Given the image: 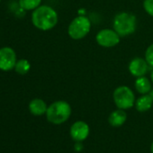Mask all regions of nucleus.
I'll list each match as a JSON object with an SVG mask.
<instances>
[{"label":"nucleus","mask_w":153,"mask_h":153,"mask_svg":"<svg viewBox=\"0 0 153 153\" xmlns=\"http://www.w3.org/2000/svg\"><path fill=\"white\" fill-rule=\"evenodd\" d=\"M150 79H151V83L153 84V70H152V72L150 74Z\"/></svg>","instance_id":"6ab92c4d"},{"label":"nucleus","mask_w":153,"mask_h":153,"mask_svg":"<svg viewBox=\"0 0 153 153\" xmlns=\"http://www.w3.org/2000/svg\"><path fill=\"white\" fill-rule=\"evenodd\" d=\"M91 22L85 16H79L74 18L68 28V33L73 40H81L85 38L90 32Z\"/></svg>","instance_id":"20e7f679"},{"label":"nucleus","mask_w":153,"mask_h":153,"mask_svg":"<svg viewBox=\"0 0 153 153\" xmlns=\"http://www.w3.org/2000/svg\"><path fill=\"white\" fill-rule=\"evenodd\" d=\"M48 109V106L46 103L40 98H35L33 99L30 104H29V110L32 114L35 116H40L44 114H46Z\"/></svg>","instance_id":"9b49d317"},{"label":"nucleus","mask_w":153,"mask_h":153,"mask_svg":"<svg viewBox=\"0 0 153 153\" xmlns=\"http://www.w3.org/2000/svg\"><path fill=\"white\" fill-rule=\"evenodd\" d=\"M0 2H1V0H0Z\"/></svg>","instance_id":"4be33fe9"},{"label":"nucleus","mask_w":153,"mask_h":153,"mask_svg":"<svg viewBox=\"0 0 153 153\" xmlns=\"http://www.w3.org/2000/svg\"><path fill=\"white\" fill-rule=\"evenodd\" d=\"M145 59L148 64L153 68V43L150 44L145 51Z\"/></svg>","instance_id":"dca6fc26"},{"label":"nucleus","mask_w":153,"mask_h":153,"mask_svg":"<svg viewBox=\"0 0 153 153\" xmlns=\"http://www.w3.org/2000/svg\"><path fill=\"white\" fill-rule=\"evenodd\" d=\"M143 8L148 15L153 17V0H144Z\"/></svg>","instance_id":"f3484780"},{"label":"nucleus","mask_w":153,"mask_h":153,"mask_svg":"<svg viewBox=\"0 0 153 153\" xmlns=\"http://www.w3.org/2000/svg\"><path fill=\"white\" fill-rule=\"evenodd\" d=\"M45 114L50 123L53 124H61L69 118L71 114V106L66 101H55L48 106Z\"/></svg>","instance_id":"f03ea898"},{"label":"nucleus","mask_w":153,"mask_h":153,"mask_svg":"<svg viewBox=\"0 0 153 153\" xmlns=\"http://www.w3.org/2000/svg\"><path fill=\"white\" fill-rule=\"evenodd\" d=\"M113 97L115 105L120 109L131 108L135 104V96L132 90L127 86L118 87L114 91Z\"/></svg>","instance_id":"39448f33"},{"label":"nucleus","mask_w":153,"mask_h":153,"mask_svg":"<svg viewBox=\"0 0 153 153\" xmlns=\"http://www.w3.org/2000/svg\"><path fill=\"white\" fill-rule=\"evenodd\" d=\"M31 68V64L27 59H19L18 61H16V67H15V70L16 73H18L19 75H25L29 72Z\"/></svg>","instance_id":"4468645a"},{"label":"nucleus","mask_w":153,"mask_h":153,"mask_svg":"<svg viewBox=\"0 0 153 153\" xmlns=\"http://www.w3.org/2000/svg\"><path fill=\"white\" fill-rule=\"evenodd\" d=\"M120 35L111 29H103L99 31L96 36L97 42L105 48H112L120 42Z\"/></svg>","instance_id":"423d86ee"},{"label":"nucleus","mask_w":153,"mask_h":153,"mask_svg":"<svg viewBox=\"0 0 153 153\" xmlns=\"http://www.w3.org/2000/svg\"><path fill=\"white\" fill-rule=\"evenodd\" d=\"M134 85L136 90L141 95H146L151 91V81L149 80L144 76L137 78Z\"/></svg>","instance_id":"ddd939ff"},{"label":"nucleus","mask_w":153,"mask_h":153,"mask_svg":"<svg viewBox=\"0 0 153 153\" xmlns=\"http://www.w3.org/2000/svg\"><path fill=\"white\" fill-rule=\"evenodd\" d=\"M127 120V114L123 109H117L111 113L108 117V122L113 127L122 126Z\"/></svg>","instance_id":"9d476101"},{"label":"nucleus","mask_w":153,"mask_h":153,"mask_svg":"<svg viewBox=\"0 0 153 153\" xmlns=\"http://www.w3.org/2000/svg\"><path fill=\"white\" fill-rule=\"evenodd\" d=\"M150 150H151V153H153V142L151 143V147H150Z\"/></svg>","instance_id":"412c9836"},{"label":"nucleus","mask_w":153,"mask_h":153,"mask_svg":"<svg viewBox=\"0 0 153 153\" xmlns=\"http://www.w3.org/2000/svg\"><path fill=\"white\" fill-rule=\"evenodd\" d=\"M59 21L58 13L49 6H40L32 14V23L39 30L49 31L56 26Z\"/></svg>","instance_id":"f257e3e1"},{"label":"nucleus","mask_w":153,"mask_h":153,"mask_svg":"<svg viewBox=\"0 0 153 153\" xmlns=\"http://www.w3.org/2000/svg\"><path fill=\"white\" fill-rule=\"evenodd\" d=\"M153 104V100L151 98V97L149 95H142L140 97H139L136 101H135V106L136 109L140 112H146L148 110H149L152 106Z\"/></svg>","instance_id":"f8f14e48"},{"label":"nucleus","mask_w":153,"mask_h":153,"mask_svg":"<svg viewBox=\"0 0 153 153\" xmlns=\"http://www.w3.org/2000/svg\"><path fill=\"white\" fill-rule=\"evenodd\" d=\"M74 149L76 151H81L83 149V144L82 141H76L75 145H74Z\"/></svg>","instance_id":"a211bd4d"},{"label":"nucleus","mask_w":153,"mask_h":153,"mask_svg":"<svg viewBox=\"0 0 153 153\" xmlns=\"http://www.w3.org/2000/svg\"><path fill=\"white\" fill-rule=\"evenodd\" d=\"M69 133L75 141H83L89 135V126L83 121H76L71 125Z\"/></svg>","instance_id":"6e6552de"},{"label":"nucleus","mask_w":153,"mask_h":153,"mask_svg":"<svg viewBox=\"0 0 153 153\" xmlns=\"http://www.w3.org/2000/svg\"><path fill=\"white\" fill-rule=\"evenodd\" d=\"M149 96L151 97V98H152V100H153V90H152V91H150V94H149Z\"/></svg>","instance_id":"aec40b11"},{"label":"nucleus","mask_w":153,"mask_h":153,"mask_svg":"<svg viewBox=\"0 0 153 153\" xmlns=\"http://www.w3.org/2000/svg\"><path fill=\"white\" fill-rule=\"evenodd\" d=\"M42 0H19L20 7L24 10H34L41 6Z\"/></svg>","instance_id":"2eb2a0df"},{"label":"nucleus","mask_w":153,"mask_h":153,"mask_svg":"<svg viewBox=\"0 0 153 153\" xmlns=\"http://www.w3.org/2000/svg\"><path fill=\"white\" fill-rule=\"evenodd\" d=\"M16 61V54L12 48L3 47L0 49V70H12L15 68Z\"/></svg>","instance_id":"0eeeda50"},{"label":"nucleus","mask_w":153,"mask_h":153,"mask_svg":"<svg viewBox=\"0 0 153 153\" xmlns=\"http://www.w3.org/2000/svg\"><path fill=\"white\" fill-rule=\"evenodd\" d=\"M114 30L122 37L133 33L137 26L136 16L127 12H122L115 16L114 19Z\"/></svg>","instance_id":"7ed1b4c3"},{"label":"nucleus","mask_w":153,"mask_h":153,"mask_svg":"<svg viewBox=\"0 0 153 153\" xmlns=\"http://www.w3.org/2000/svg\"><path fill=\"white\" fill-rule=\"evenodd\" d=\"M149 66L146 59L142 58H134L129 63V71L132 76L140 78L145 76L149 70Z\"/></svg>","instance_id":"1a4fd4ad"}]
</instances>
